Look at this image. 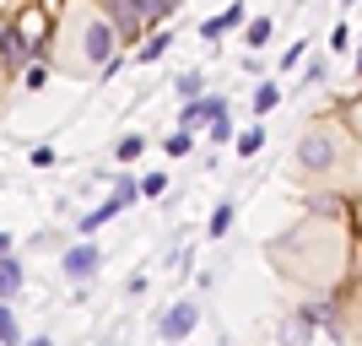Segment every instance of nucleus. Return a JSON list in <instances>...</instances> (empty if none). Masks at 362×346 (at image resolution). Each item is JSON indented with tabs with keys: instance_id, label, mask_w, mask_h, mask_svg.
I'll return each instance as SVG.
<instances>
[{
	"instance_id": "7",
	"label": "nucleus",
	"mask_w": 362,
	"mask_h": 346,
	"mask_svg": "<svg viewBox=\"0 0 362 346\" xmlns=\"http://www.w3.org/2000/svg\"><path fill=\"white\" fill-rule=\"evenodd\" d=\"M22 287H28V265H22V255H0V303L22 298Z\"/></svg>"
},
{
	"instance_id": "27",
	"label": "nucleus",
	"mask_w": 362,
	"mask_h": 346,
	"mask_svg": "<svg viewBox=\"0 0 362 346\" xmlns=\"http://www.w3.org/2000/svg\"><path fill=\"white\" fill-rule=\"evenodd\" d=\"M200 38H206V44H216V38H222V22H216V16H211V22H200Z\"/></svg>"
},
{
	"instance_id": "11",
	"label": "nucleus",
	"mask_w": 362,
	"mask_h": 346,
	"mask_svg": "<svg viewBox=\"0 0 362 346\" xmlns=\"http://www.w3.org/2000/svg\"><path fill=\"white\" fill-rule=\"evenodd\" d=\"M335 125H341L346 136H357V141H362V92H351L346 103L335 108Z\"/></svg>"
},
{
	"instance_id": "23",
	"label": "nucleus",
	"mask_w": 362,
	"mask_h": 346,
	"mask_svg": "<svg viewBox=\"0 0 362 346\" xmlns=\"http://www.w3.org/2000/svg\"><path fill=\"white\" fill-rule=\"evenodd\" d=\"M163 190H168V173H146V179H141V195L146 200H157Z\"/></svg>"
},
{
	"instance_id": "32",
	"label": "nucleus",
	"mask_w": 362,
	"mask_h": 346,
	"mask_svg": "<svg viewBox=\"0 0 362 346\" xmlns=\"http://www.w3.org/2000/svg\"><path fill=\"white\" fill-rule=\"evenodd\" d=\"M28 346H54V341H49V335H38V341H28Z\"/></svg>"
},
{
	"instance_id": "19",
	"label": "nucleus",
	"mask_w": 362,
	"mask_h": 346,
	"mask_svg": "<svg viewBox=\"0 0 362 346\" xmlns=\"http://www.w3.org/2000/svg\"><path fill=\"white\" fill-rule=\"evenodd\" d=\"M276 103H281V87H276V81H265V87H255V114H259V120H265V114H271Z\"/></svg>"
},
{
	"instance_id": "31",
	"label": "nucleus",
	"mask_w": 362,
	"mask_h": 346,
	"mask_svg": "<svg viewBox=\"0 0 362 346\" xmlns=\"http://www.w3.org/2000/svg\"><path fill=\"white\" fill-rule=\"evenodd\" d=\"M6 87H16V81H11V76H6V71H0V98H6Z\"/></svg>"
},
{
	"instance_id": "9",
	"label": "nucleus",
	"mask_w": 362,
	"mask_h": 346,
	"mask_svg": "<svg viewBox=\"0 0 362 346\" xmlns=\"http://www.w3.org/2000/svg\"><path fill=\"white\" fill-rule=\"evenodd\" d=\"M124 6H130V11H136L146 28H163L168 16L179 11V0H124Z\"/></svg>"
},
{
	"instance_id": "17",
	"label": "nucleus",
	"mask_w": 362,
	"mask_h": 346,
	"mask_svg": "<svg viewBox=\"0 0 362 346\" xmlns=\"http://www.w3.org/2000/svg\"><path fill=\"white\" fill-rule=\"evenodd\" d=\"M233 146H238V157H259V151H265V130H238V136H233Z\"/></svg>"
},
{
	"instance_id": "3",
	"label": "nucleus",
	"mask_w": 362,
	"mask_h": 346,
	"mask_svg": "<svg viewBox=\"0 0 362 346\" xmlns=\"http://www.w3.org/2000/svg\"><path fill=\"white\" fill-rule=\"evenodd\" d=\"M54 6L60 0H22L11 16V38L28 49L33 60H49V44H54Z\"/></svg>"
},
{
	"instance_id": "16",
	"label": "nucleus",
	"mask_w": 362,
	"mask_h": 346,
	"mask_svg": "<svg viewBox=\"0 0 362 346\" xmlns=\"http://www.w3.org/2000/svg\"><path fill=\"white\" fill-rule=\"evenodd\" d=\"M233 217H238V206H233V200H222V206L211 211V222H206V238H222L227 227H233Z\"/></svg>"
},
{
	"instance_id": "25",
	"label": "nucleus",
	"mask_w": 362,
	"mask_h": 346,
	"mask_svg": "<svg viewBox=\"0 0 362 346\" xmlns=\"http://www.w3.org/2000/svg\"><path fill=\"white\" fill-rule=\"evenodd\" d=\"M216 22H222V33H227V28H238V22H243V0H233V6H227Z\"/></svg>"
},
{
	"instance_id": "20",
	"label": "nucleus",
	"mask_w": 362,
	"mask_h": 346,
	"mask_svg": "<svg viewBox=\"0 0 362 346\" xmlns=\"http://www.w3.org/2000/svg\"><path fill=\"white\" fill-rule=\"evenodd\" d=\"M163 151L168 157H189V151H195V136H189V130H173V136H163Z\"/></svg>"
},
{
	"instance_id": "34",
	"label": "nucleus",
	"mask_w": 362,
	"mask_h": 346,
	"mask_svg": "<svg viewBox=\"0 0 362 346\" xmlns=\"http://www.w3.org/2000/svg\"><path fill=\"white\" fill-rule=\"evenodd\" d=\"M357 49H362V33H357Z\"/></svg>"
},
{
	"instance_id": "4",
	"label": "nucleus",
	"mask_w": 362,
	"mask_h": 346,
	"mask_svg": "<svg viewBox=\"0 0 362 346\" xmlns=\"http://www.w3.org/2000/svg\"><path fill=\"white\" fill-rule=\"evenodd\" d=\"M195 330H200V298H179V303H168L163 319H157V335H163L168 346L189 341Z\"/></svg>"
},
{
	"instance_id": "22",
	"label": "nucleus",
	"mask_w": 362,
	"mask_h": 346,
	"mask_svg": "<svg viewBox=\"0 0 362 346\" xmlns=\"http://www.w3.org/2000/svg\"><path fill=\"white\" fill-rule=\"evenodd\" d=\"M206 130H211V141H233L238 130H233V120L227 114H216V120H206Z\"/></svg>"
},
{
	"instance_id": "5",
	"label": "nucleus",
	"mask_w": 362,
	"mask_h": 346,
	"mask_svg": "<svg viewBox=\"0 0 362 346\" xmlns=\"http://www.w3.org/2000/svg\"><path fill=\"white\" fill-rule=\"evenodd\" d=\"M60 271H65V282L87 287L92 276L103 271V249H98V243H92V238H76L71 249H65V255H60Z\"/></svg>"
},
{
	"instance_id": "10",
	"label": "nucleus",
	"mask_w": 362,
	"mask_h": 346,
	"mask_svg": "<svg viewBox=\"0 0 362 346\" xmlns=\"http://www.w3.org/2000/svg\"><path fill=\"white\" fill-rule=\"evenodd\" d=\"M206 120H211V92H206V98H195V103H184L173 130H189V136H195V130H206Z\"/></svg>"
},
{
	"instance_id": "33",
	"label": "nucleus",
	"mask_w": 362,
	"mask_h": 346,
	"mask_svg": "<svg viewBox=\"0 0 362 346\" xmlns=\"http://www.w3.org/2000/svg\"><path fill=\"white\" fill-rule=\"evenodd\" d=\"M357 76H362V49H357Z\"/></svg>"
},
{
	"instance_id": "26",
	"label": "nucleus",
	"mask_w": 362,
	"mask_h": 346,
	"mask_svg": "<svg viewBox=\"0 0 362 346\" xmlns=\"http://www.w3.org/2000/svg\"><path fill=\"white\" fill-rule=\"evenodd\" d=\"M33 168H54V146H33Z\"/></svg>"
},
{
	"instance_id": "14",
	"label": "nucleus",
	"mask_w": 362,
	"mask_h": 346,
	"mask_svg": "<svg viewBox=\"0 0 362 346\" xmlns=\"http://www.w3.org/2000/svg\"><path fill=\"white\" fill-rule=\"evenodd\" d=\"M271 33H276V22H271V16H255V22H249V33H243V44H249V49L259 54V49L271 44Z\"/></svg>"
},
{
	"instance_id": "15",
	"label": "nucleus",
	"mask_w": 362,
	"mask_h": 346,
	"mask_svg": "<svg viewBox=\"0 0 362 346\" xmlns=\"http://www.w3.org/2000/svg\"><path fill=\"white\" fill-rule=\"evenodd\" d=\"M141 151H146V136H136V130H130V136L114 141V163H136Z\"/></svg>"
},
{
	"instance_id": "6",
	"label": "nucleus",
	"mask_w": 362,
	"mask_h": 346,
	"mask_svg": "<svg viewBox=\"0 0 362 346\" xmlns=\"http://www.w3.org/2000/svg\"><path fill=\"white\" fill-rule=\"evenodd\" d=\"M314 319L303 314V308H292V314H281V325H276V346H314Z\"/></svg>"
},
{
	"instance_id": "12",
	"label": "nucleus",
	"mask_w": 362,
	"mask_h": 346,
	"mask_svg": "<svg viewBox=\"0 0 362 346\" xmlns=\"http://www.w3.org/2000/svg\"><path fill=\"white\" fill-rule=\"evenodd\" d=\"M49 76H54V65H49V60H33L28 71L16 76V87H22V92H38V87H49Z\"/></svg>"
},
{
	"instance_id": "30",
	"label": "nucleus",
	"mask_w": 362,
	"mask_h": 346,
	"mask_svg": "<svg viewBox=\"0 0 362 346\" xmlns=\"http://www.w3.org/2000/svg\"><path fill=\"white\" fill-rule=\"evenodd\" d=\"M16 6H22V0H0V16H16Z\"/></svg>"
},
{
	"instance_id": "13",
	"label": "nucleus",
	"mask_w": 362,
	"mask_h": 346,
	"mask_svg": "<svg viewBox=\"0 0 362 346\" xmlns=\"http://www.w3.org/2000/svg\"><path fill=\"white\" fill-rule=\"evenodd\" d=\"M173 92H179V103H195V98H206V76H200V71H184L179 81H173Z\"/></svg>"
},
{
	"instance_id": "24",
	"label": "nucleus",
	"mask_w": 362,
	"mask_h": 346,
	"mask_svg": "<svg viewBox=\"0 0 362 346\" xmlns=\"http://www.w3.org/2000/svg\"><path fill=\"white\" fill-rule=\"evenodd\" d=\"M325 76H330V65H325V60H314V65H308V71H303V87H319Z\"/></svg>"
},
{
	"instance_id": "1",
	"label": "nucleus",
	"mask_w": 362,
	"mask_h": 346,
	"mask_svg": "<svg viewBox=\"0 0 362 346\" xmlns=\"http://www.w3.org/2000/svg\"><path fill=\"white\" fill-rule=\"evenodd\" d=\"M119 33L103 16L98 0H60L54 6V44H49V65L60 76H103L119 60Z\"/></svg>"
},
{
	"instance_id": "8",
	"label": "nucleus",
	"mask_w": 362,
	"mask_h": 346,
	"mask_svg": "<svg viewBox=\"0 0 362 346\" xmlns=\"http://www.w3.org/2000/svg\"><path fill=\"white\" fill-rule=\"evenodd\" d=\"M168 49H173V28H151L146 38H141V49H136V65H151V60H163Z\"/></svg>"
},
{
	"instance_id": "2",
	"label": "nucleus",
	"mask_w": 362,
	"mask_h": 346,
	"mask_svg": "<svg viewBox=\"0 0 362 346\" xmlns=\"http://www.w3.org/2000/svg\"><path fill=\"white\" fill-rule=\"evenodd\" d=\"M341 163H346V130L330 125V120H314L298 136L292 168H298L303 179H325V173H341Z\"/></svg>"
},
{
	"instance_id": "18",
	"label": "nucleus",
	"mask_w": 362,
	"mask_h": 346,
	"mask_svg": "<svg viewBox=\"0 0 362 346\" xmlns=\"http://www.w3.org/2000/svg\"><path fill=\"white\" fill-rule=\"evenodd\" d=\"M0 346H22V325H16L11 303H0Z\"/></svg>"
},
{
	"instance_id": "28",
	"label": "nucleus",
	"mask_w": 362,
	"mask_h": 346,
	"mask_svg": "<svg viewBox=\"0 0 362 346\" xmlns=\"http://www.w3.org/2000/svg\"><path fill=\"white\" fill-rule=\"evenodd\" d=\"M303 49H308V44H298V49H287V54H281V71H298V60H303Z\"/></svg>"
},
{
	"instance_id": "29",
	"label": "nucleus",
	"mask_w": 362,
	"mask_h": 346,
	"mask_svg": "<svg viewBox=\"0 0 362 346\" xmlns=\"http://www.w3.org/2000/svg\"><path fill=\"white\" fill-rule=\"evenodd\" d=\"M0 255H16V238H11V233H0Z\"/></svg>"
},
{
	"instance_id": "21",
	"label": "nucleus",
	"mask_w": 362,
	"mask_h": 346,
	"mask_svg": "<svg viewBox=\"0 0 362 346\" xmlns=\"http://www.w3.org/2000/svg\"><path fill=\"white\" fill-rule=\"evenodd\" d=\"M325 49H330V54H346V49H351V28H346V22H335V28H330Z\"/></svg>"
},
{
	"instance_id": "35",
	"label": "nucleus",
	"mask_w": 362,
	"mask_h": 346,
	"mask_svg": "<svg viewBox=\"0 0 362 346\" xmlns=\"http://www.w3.org/2000/svg\"><path fill=\"white\" fill-rule=\"evenodd\" d=\"M341 6H351V0H341Z\"/></svg>"
}]
</instances>
